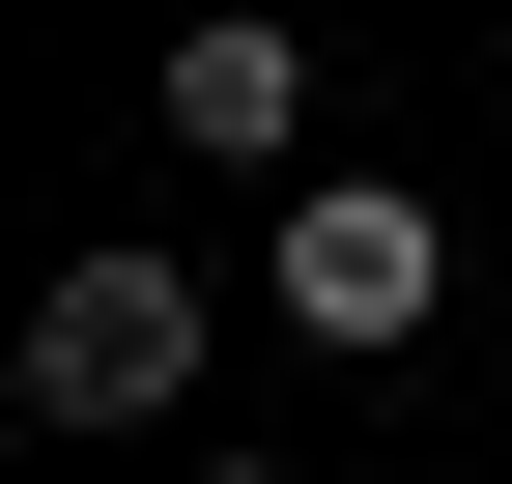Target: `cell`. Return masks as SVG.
Instances as JSON below:
<instances>
[{"label": "cell", "instance_id": "4", "mask_svg": "<svg viewBox=\"0 0 512 484\" xmlns=\"http://www.w3.org/2000/svg\"><path fill=\"white\" fill-rule=\"evenodd\" d=\"M200 484H256V456H200Z\"/></svg>", "mask_w": 512, "mask_h": 484}, {"label": "cell", "instance_id": "3", "mask_svg": "<svg viewBox=\"0 0 512 484\" xmlns=\"http://www.w3.org/2000/svg\"><path fill=\"white\" fill-rule=\"evenodd\" d=\"M171 143H200V171H285L313 143V57L285 29H171Z\"/></svg>", "mask_w": 512, "mask_h": 484}, {"label": "cell", "instance_id": "2", "mask_svg": "<svg viewBox=\"0 0 512 484\" xmlns=\"http://www.w3.org/2000/svg\"><path fill=\"white\" fill-rule=\"evenodd\" d=\"M256 285H285V342H313V371H370V342H427V314H456V228H427L399 171H285V257H256Z\"/></svg>", "mask_w": 512, "mask_h": 484}, {"label": "cell", "instance_id": "1", "mask_svg": "<svg viewBox=\"0 0 512 484\" xmlns=\"http://www.w3.org/2000/svg\"><path fill=\"white\" fill-rule=\"evenodd\" d=\"M0 399H29V428H171V399H200V257L86 228V257L29 285V342H0Z\"/></svg>", "mask_w": 512, "mask_h": 484}]
</instances>
